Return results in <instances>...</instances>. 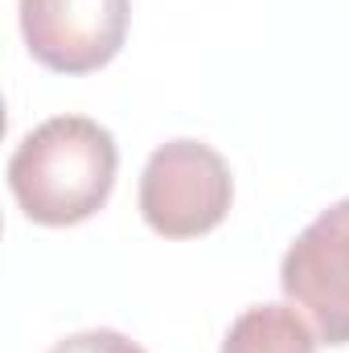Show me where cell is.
I'll list each match as a JSON object with an SVG mask.
<instances>
[{
  "label": "cell",
  "instance_id": "5",
  "mask_svg": "<svg viewBox=\"0 0 349 353\" xmlns=\"http://www.w3.org/2000/svg\"><path fill=\"white\" fill-rule=\"evenodd\" d=\"M222 353H317V337L296 308L255 304L230 325Z\"/></svg>",
  "mask_w": 349,
  "mask_h": 353
},
{
  "label": "cell",
  "instance_id": "3",
  "mask_svg": "<svg viewBox=\"0 0 349 353\" xmlns=\"http://www.w3.org/2000/svg\"><path fill=\"white\" fill-rule=\"evenodd\" d=\"M279 283L325 345H349V197L296 234L279 263Z\"/></svg>",
  "mask_w": 349,
  "mask_h": 353
},
{
  "label": "cell",
  "instance_id": "1",
  "mask_svg": "<svg viewBox=\"0 0 349 353\" xmlns=\"http://www.w3.org/2000/svg\"><path fill=\"white\" fill-rule=\"evenodd\" d=\"M119 169L115 136L87 115L37 123L8 157V189L37 226H74L99 214Z\"/></svg>",
  "mask_w": 349,
  "mask_h": 353
},
{
  "label": "cell",
  "instance_id": "4",
  "mask_svg": "<svg viewBox=\"0 0 349 353\" xmlns=\"http://www.w3.org/2000/svg\"><path fill=\"white\" fill-rule=\"evenodd\" d=\"M132 21V0H21V33L29 54L58 74L107 66Z\"/></svg>",
  "mask_w": 349,
  "mask_h": 353
},
{
  "label": "cell",
  "instance_id": "6",
  "mask_svg": "<svg viewBox=\"0 0 349 353\" xmlns=\"http://www.w3.org/2000/svg\"><path fill=\"white\" fill-rule=\"evenodd\" d=\"M50 353H144L132 337L115 333V329H87L74 337H62Z\"/></svg>",
  "mask_w": 349,
  "mask_h": 353
},
{
  "label": "cell",
  "instance_id": "2",
  "mask_svg": "<svg viewBox=\"0 0 349 353\" xmlns=\"http://www.w3.org/2000/svg\"><path fill=\"white\" fill-rule=\"evenodd\" d=\"M235 197L226 161L201 140L161 144L140 173V214L165 239L210 234Z\"/></svg>",
  "mask_w": 349,
  "mask_h": 353
}]
</instances>
